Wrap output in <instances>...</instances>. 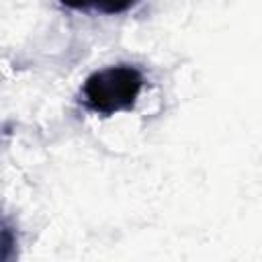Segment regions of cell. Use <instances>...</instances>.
<instances>
[{"label":"cell","instance_id":"2","mask_svg":"<svg viewBox=\"0 0 262 262\" xmlns=\"http://www.w3.org/2000/svg\"><path fill=\"white\" fill-rule=\"evenodd\" d=\"M137 0H61V4L70 6V8H94L106 14H115V12H123L127 8H131Z\"/></svg>","mask_w":262,"mask_h":262},{"label":"cell","instance_id":"1","mask_svg":"<svg viewBox=\"0 0 262 262\" xmlns=\"http://www.w3.org/2000/svg\"><path fill=\"white\" fill-rule=\"evenodd\" d=\"M141 90V76L127 66L106 68L86 80L84 96L92 111L111 115L115 111L131 108Z\"/></svg>","mask_w":262,"mask_h":262}]
</instances>
